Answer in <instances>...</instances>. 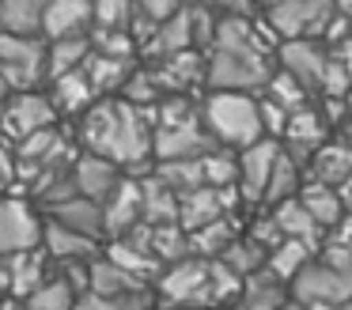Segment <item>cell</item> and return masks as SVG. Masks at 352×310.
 <instances>
[{
    "label": "cell",
    "mask_w": 352,
    "mask_h": 310,
    "mask_svg": "<svg viewBox=\"0 0 352 310\" xmlns=\"http://www.w3.org/2000/svg\"><path fill=\"white\" fill-rule=\"evenodd\" d=\"M23 310H76V291L65 280H50L23 302Z\"/></svg>",
    "instance_id": "obj_41"
},
{
    "label": "cell",
    "mask_w": 352,
    "mask_h": 310,
    "mask_svg": "<svg viewBox=\"0 0 352 310\" xmlns=\"http://www.w3.org/2000/svg\"><path fill=\"white\" fill-rule=\"evenodd\" d=\"M216 219H228V204H223V193L220 189H193V193L182 197L178 204V227L186 234L201 231V227L216 223Z\"/></svg>",
    "instance_id": "obj_18"
},
{
    "label": "cell",
    "mask_w": 352,
    "mask_h": 310,
    "mask_svg": "<svg viewBox=\"0 0 352 310\" xmlns=\"http://www.w3.org/2000/svg\"><path fill=\"white\" fill-rule=\"evenodd\" d=\"M46 4L38 0H0V34L8 38H42Z\"/></svg>",
    "instance_id": "obj_21"
},
{
    "label": "cell",
    "mask_w": 352,
    "mask_h": 310,
    "mask_svg": "<svg viewBox=\"0 0 352 310\" xmlns=\"http://www.w3.org/2000/svg\"><path fill=\"white\" fill-rule=\"evenodd\" d=\"M42 242H46V250H50V257H57L61 265H69V261H91L95 257V242L91 239H84V234H76V231H69V227H61V223H54L50 219V227L42 231Z\"/></svg>",
    "instance_id": "obj_31"
},
{
    "label": "cell",
    "mask_w": 352,
    "mask_h": 310,
    "mask_svg": "<svg viewBox=\"0 0 352 310\" xmlns=\"http://www.w3.org/2000/svg\"><path fill=\"white\" fill-rule=\"evenodd\" d=\"M76 310H118V302H110V299H99V295H80L76 299Z\"/></svg>",
    "instance_id": "obj_50"
},
{
    "label": "cell",
    "mask_w": 352,
    "mask_h": 310,
    "mask_svg": "<svg viewBox=\"0 0 352 310\" xmlns=\"http://www.w3.org/2000/svg\"><path fill=\"white\" fill-rule=\"evenodd\" d=\"M137 291H144V284L133 280L129 272H122L118 265H110L107 257H95L91 261V295L110 299V302H122V299H129V295H137Z\"/></svg>",
    "instance_id": "obj_24"
},
{
    "label": "cell",
    "mask_w": 352,
    "mask_h": 310,
    "mask_svg": "<svg viewBox=\"0 0 352 310\" xmlns=\"http://www.w3.org/2000/svg\"><path fill=\"white\" fill-rule=\"evenodd\" d=\"M280 144L276 140H258L254 148H246L239 155V193H243L246 204H258L265 201V189H269V178L276 170V159H280Z\"/></svg>",
    "instance_id": "obj_9"
},
{
    "label": "cell",
    "mask_w": 352,
    "mask_h": 310,
    "mask_svg": "<svg viewBox=\"0 0 352 310\" xmlns=\"http://www.w3.org/2000/svg\"><path fill=\"white\" fill-rule=\"evenodd\" d=\"M8 276H12V295H19V299H31L38 287H46V257L38 254V250H27V254H16L8 257Z\"/></svg>",
    "instance_id": "obj_26"
},
{
    "label": "cell",
    "mask_w": 352,
    "mask_h": 310,
    "mask_svg": "<svg viewBox=\"0 0 352 310\" xmlns=\"http://www.w3.org/2000/svg\"><path fill=\"white\" fill-rule=\"evenodd\" d=\"M91 27H95V4H87V0H54V4H46L42 34H46L50 42L84 38Z\"/></svg>",
    "instance_id": "obj_14"
},
{
    "label": "cell",
    "mask_w": 352,
    "mask_h": 310,
    "mask_svg": "<svg viewBox=\"0 0 352 310\" xmlns=\"http://www.w3.org/2000/svg\"><path fill=\"white\" fill-rule=\"evenodd\" d=\"M140 197H144V219L140 223H178V204H182V197L163 186L155 174L140 178Z\"/></svg>",
    "instance_id": "obj_27"
},
{
    "label": "cell",
    "mask_w": 352,
    "mask_h": 310,
    "mask_svg": "<svg viewBox=\"0 0 352 310\" xmlns=\"http://www.w3.org/2000/svg\"><path fill=\"white\" fill-rule=\"evenodd\" d=\"M0 133H4V129H0Z\"/></svg>",
    "instance_id": "obj_61"
},
{
    "label": "cell",
    "mask_w": 352,
    "mask_h": 310,
    "mask_svg": "<svg viewBox=\"0 0 352 310\" xmlns=\"http://www.w3.org/2000/svg\"><path fill=\"white\" fill-rule=\"evenodd\" d=\"M337 193H341V204H344V212H352V178L344 181V186L337 189Z\"/></svg>",
    "instance_id": "obj_52"
},
{
    "label": "cell",
    "mask_w": 352,
    "mask_h": 310,
    "mask_svg": "<svg viewBox=\"0 0 352 310\" xmlns=\"http://www.w3.org/2000/svg\"><path fill=\"white\" fill-rule=\"evenodd\" d=\"M140 219H144L140 181L122 178V186L110 193V204H102V227H107V234H114V242H118V239H125Z\"/></svg>",
    "instance_id": "obj_13"
},
{
    "label": "cell",
    "mask_w": 352,
    "mask_h": 310,
    "mask_svg": "<svg viewBox=\"0 0 352 310\" xmlns=\"http://www.w3.org/2000/svg\"><path fill=\"white\" fill-rule=\"evenodd\" d=\"M95 53L91 38H61V42H50V53H46V76L57 80V76H69V72H80L87 65V57Z\"/></svg>",
    "instance_id": "obj_28"
},
{
    "label": "cell",
    "mask_w": 352,
    "mask_h": 310,
    "mask_svg": "<svg viewBox=\"0 0 352 310\" xmlns=\"http://www.w3.org/2000/svg\"><path fill=\"white\" fill-rule=\"evenodd\" d=\"M288 302L292 299H288L284 280H276L269 269H261L250 280H243V295H239V307L243 310H284Z\"/></svg>",
    "instance_id": "obj_22"
},
{
    "label": "cell",
    "mask_w": 352,
    "mask_h": 310,
    "mask_svg": "<svg viewBox=\"0 0 352 310\" xmlns=\"http://www.w3.org/2000/svg\"><path fill=\"white\" fill-rule=\"evenodd\" d=\"M265 98H273V102L284 106L288 113L307 110V87L296 83L288 72H273V80H269V87H265Z\"/></svg>",
    "instance_id": "obj_40"
},
{
    "label": "cell",
    "mask_w": 352,
    "mask_h": 310,
    "mask_svg": "<svg viewBox=\"0 0 352 310\" xmlns=\"http://www.w3.org/2000/svg\"><path fill=\"white\" fill-rule=\"evenodd\" d=\"M107 261L110 265H118L122 272H129L133 280H160L163 276V265L155 261L152 254H144V250L137 246V242H129V239H118V242H110V254H107Z\"/></svg>",
    "instance_id": "obj_29"
},
{
    "label": "cell",
    "mask_w": 352,
    "mask_h": 310,
    "mask_svg": "<svg viewBox=\"0 0 352 310\" xmlns=\"http://www.w3.org/2000/svg\"><path fill=\"white\" fill-rule=\"evenodd\" d=\"M4 95H8V83H4V76H0V102H4Z\"/></svg>",
    "instance_id": "obj_56"
},
{
    "label": "cell",
    "mask_w": 352,
    "mask_h": 310,
    "mask_svg": "<svg viewBox=\"0 0 352 310\" xmlns=\"http://www.w3.org/2000/svg\"><path fill=\"white\" fill-rule=\"evenodd\" d=\"M276 223H280V231H284V239H296V242H307V246L314 250V254H322V227L311 219V212L299 204V197H292V201H284V204H276Z\"/></svg>",
    "instance_id": "obj_25"
},
{
    "label": "cell",
    "mask_w": 352,
    "mask_h": 310,
    "mask_svg": "<svg viewBox=\"0 0 352 310\" xmlns=\"http://www.w3.org/2000/svg\"><path fill=\"white\" fill-rule=\"evenodd\" d=\"M344 144L352 148V121H344Z\"/></svg>",
    "instance_id": "obj_55"
},
{
    "label": "cell",
    "mask_w": 352,
    "mask_h": 310,
    "mask_svg": "<svg viewBox=\"0 0 352 310\" xmlns=\"http://www.w3.org/2000/svg\"><path fill=\"white\" fill-rule=\"evenodd\" d=\"M329 246H341V250H352V216H344L341 223L333 227V234H329Z\"/></svg>",
    "instance_id": "obj_48"
},
{
    "label": "cell",
    "mask_w": 352,
    "mask_h": 310,
    "mask_svg": "<svg viewBox=\"0 0 352 310\" xmlns=\"http://www.w3.org/2000/svg\"><path fill=\"white\" fill-rule=\"evenodd\" d=\"M72 186H76V197H87V201H107L118 186H122V174L110 159L102 155H80L72 163Z\"/></svg>",
    "instance_id": "obj_15"
},
{
    "label": "cell",
    "mask_w": 352,
    "mask_h": 310,
    "mask_svg": "<svg viewBox=\"0 0 352 310\" xmlns=\"http://www.w3.org/2000/svg\"><path fill=\"white\" fill-rule=\"evenodd\" d=\"M299 204L311 212V219L318 227H329L333 231L337 223L344 219V204H341V193L333 186H318V181H307L303 193H299Z\"/></svg>",
    "instance_id": "obj_30"
},
{
    "label": "cell",
    "mask_w": 352,
    "mask_h": 310,
    "mask_svg": "<svg viewBox=\"0 0 352 310\" xmlns=\"http://www.w3.org/2000/svg\"><path fill=\"white\" fill-rule=\"evenodd\" d=\"M152 174L167 189H175L178 197L193 193V189H205V166H201V159H190V163H160Z\"/></svg>",
    "instance_id": "obj_35"
},
{
    "label": "cell",
    "mask_w": 352,
    "mask_h": 310,
    "mask_svg": "<svg viewBox=\"0 0 352 310\" xmlns=\"http://www.w3.org/2000/svg\"><path fill=\"white\" fill-rule=\"evenodd\" d=\"M50 216H54V223L69 227V231L84 234V239H99L107 227H102V204L87 201V197H72V201H61L50 208Z\"/></svg>",
    "instance_id": "obj_20"
},
{
    "label": "cell",
    "mask_w": 352,
    "mask_h": 310,
    "mask_svg": "<svg viewBox=\"0 0 352 310\" xmlns=\"http://www.w3.org/2000/svg\"><path fill=\"white\" fill-rule=\"evenodd\" d=\"M178 310H197V307H178Z\"/></svg>",
    "instance_id": "obj_59"
},
{
    "label": "cell",
    "mask_w": 352,
    "mask_h": 310,
    "mask_svg": "<svg viewBox=\"0 0 352 310\" xmlns=\"http://www.w3.org/2000/svg\"><path fill=\"white\" fill-rule=\"evenodd\" d=\"M54 102H50L46 95H38V91H27V95H16L8 106H4V113H0V129H4V136H12V140L23 144L27 136L42 133V129H54Z\"/></svg>",
    "instance_id": "obj_8"
},
{
    "label": "cell",
    "mask_w": 352,
    "mask_h": 310,
    "mask_svg": "<svg viewBox=\"0 0 352 310\" xmlns=\"http://www.w3.org/2000/svg\"><path fill=\"white\" fill-rule=\"evenodd\" d=\"M193 45V15H190V8H182V12L175 15L170 23H163L160 30H155V38L144 45V57H152L155 65L160 60H167V57H178V53H186Z\"/></svg>",
    "instance_id": "obj_19"
},
{
    "label": "cell",
    "mask_w": 352,
    "mask_h": 310,
    "mask_svg": "<svg viewBox=\"0 0 352 310\" xmlns=\"http://www.w3.org/2000/svg\"><path fill=\"white\" fill-rule=\"evenodd\" d=\"M246 239L258 242L265 254H273V250L284 242V231H280V223H276V216H261V219H254V227H250V234H246Z\"/></svg>",
    "instance_id": "obj_43"
},
{
    "label": "cell",
    "mask_w": 352,
    "mask_h": 310,
    "mask_svg": "<svg viewBox=\"0 0 352 310\" xmlns=\"http://www.w3.org/2000/svg\"><path fill=\"white\" fill-rule=\"evenodd\" d=\"M125 102L137 106V110H152V106L163 102V87L155 83V72L152 68H137V72L129 76V83L122 87Z\"/></svg>",
    "instance_id": "obj_39"
},
{
    "label": "cell",
    "mask_w": 352,
    "mask_h": 310,
    "mask_svg": "<svg viewBox=\"0 0 352 310\" xmlns=\"http://www.w3.org/2000/svg\"><path fill=\"white\" fill-rule=\"evenodd\" d=\"M12 287V276H8V257H0V291Z\"/></svg>",
    "instance_id": "obj_53"
},
{
    "label": "cell",
    "mask_w": 352,
    "mask_h": 310,
    "mask_svg": "<svg viewBox=\"0 0 352 310\" xmlns=\"http://www.w3.org/2000/svg\"><path fill=\"white\" fill-rule=\"evenodd\" d=\"M201 125L208 129L220 148H254L258 140H265L261 129V110L258 98L250 95H235V91H212L201 106Z\"/></svg>",
    "instance_id": "obj_2"
},
{
    "label": "cell",
    "mask_w": 352,
    "mask_h": 310,
    "mask_svg": "<svg viewBox=\"0 0 352 310\" xmlns=\"http://www.w3.org/2000/svg\"><path fill=\"white\" fill-rule=\"evenodd\" d=\"M80 136L87 144V155H102L114 166H137L152 155L155 106L137 110L125 98H102L84 113Z\"/></svg>",
    "instance_id": "obj_1"
},
{
    "label": "cell",
    "mask_w": 352,
    "mask_h": 310,
    "mask_svg": "<svg viewBox=\"0 0 352 310\" xmlns=\"http://www.w3.org/2000/svg\"><path fill=\"white\" fill-rule=\"evenodd\" d=\"M220 261L228 265V269L235 272L239 280H250L254 272H261V269H265L269 254L258 246V242H250V239H235V242L228 246V254L220 257Z\"/></svg>",
    "instance_id": "obj_36"
},
{
    "label": "cell",
    "mask_w": 352,
    "mask_h": 310,
    "mask_svg": "<svg viewBox=\"0 0 352 310\" xmlns=\"http://www.w3.org/2000/svg\"><path fill=\"white\" fill-rule=\"evenodd\" d=\"M349 91H352V76L344 72L341 65H333V60H329L326 76H322L318 95H322V98H349Z\"/></svg>",
    "instance_id": "obj_45"
},
{
    "label": "cell",
    "mask_w": 352,
    "mask_h": 310,
    "mask_svg": "<svg viewBox=\"0 0 352 310\" xmlns=\"http://www.w3.org/2000/svg\"><path fill=\"white\" fill-rule=\"evenodd\" d=\"M84 72H87V80H91L95 95H102V91H122L137 68H133V60H118V57L91 53V57H87V65H84Z\"/></svg>",
    "instance_id": "obj_33"
},
{
    "label": "cell",
    "mask_w": 352,
    "mask_h": 310,
    "mask_svg": "<svg viewBox=\"0 0 352 310\" xmlns=\"http://www.w3.org/2000/svg\"><path fill=\"white\" fill-rule=\"evenodd\" d=\"M46 53L50 45L42 38H8L0 34V76L19 95L34 91L46 80Z\"/></svg>",
    "instance_id": "obj_5"
},
{
    "label": "cell",
    "mask_w": 352,
    "mask_h": 310,
    "mask_svg": "<svg viewBox=\"0 0 352 310\" xmlns=\"http://www.w3.org/2000/svg\"><path fill=\"white\" fill-rule=\"evenodd\" d=\"M155 72V83L163 87V98L167 95H186V91H193L197 83H205V60H201V53H178V57H167L160 60V65H152Z\"/></svg>",
    "instance_id": "obj_16"
},
{
    "label": "cell",
    "mask_w": 352,
    "mask_h": 310,
    "mask_svg": "<svg viewBox=\"0 0 352 310\" xmlns=\"http://www.w3.org/2000/svg\"><path fill=\"white\" fill-rule=\"evenodd\" d=\"M292 299L307 310H344L352 302V272H341L333 265L314 257L296 280H292Z\"/></svg>",
    "instance_id": "obj_4"
},
{
    "label": "cell",
    "mask_w": 352,
    "mask_h": 310,
    "mask_svg": "<svg viewBox=\"0 0 352 310\" xmlns=\"http://www.w3.org/2000/svg\"><path fill=\"white\" fill-rule=\"evenodd\" d=\"M344 310H352V302H349V307H344Z\"/></svg>",
    "instance_id": "obj_60"
},
{
    "label": "cell",
    "mask_w": 352,
    "mask_h": 310,
    "mask_svg": "<svg viewBox=\"0 0 352 310\" xmlns=\"http://www.w3.org/2000/svg\"><path fill=\"white\" fill-rule=\"evenodd\" d=\"M231 242H235V219L228 216V219H216V223L193 231L190 234V254L201 257V261H220Z\"/></svg>",
    "instance_id": "obj_32"
},
{
    "label": "cell",
    "mask_w": 352,
    "mask_h": 310,
    "mask_svg": "<svg viewBox=\"0 0 352 310\" xmlns=\"http://www.w3.org/2000/svg\"><path fill=\"white\" fill-rule=\"evenodd\" d=\"M337 12H341L344 19H349V27H352V4H341V8H337Z\"/></svg>",
    "instance_id": "obj_54"
},
{
    "label": "cell",
    "mask_w": 352,
    "mask_h": 310,
    "mask_svg": "<svg viewBox=\"0 0 352 310\" xmlns=\"http://www.w3.org/2000/svg\"><path fill=\"white\" fill-rule=\"evenodd\" d=\"M314 261V250L307 246V242H296V239H284L280 246L273 250V254H269V261H265V269L273 272L276 280H296L299 272L307 269V265Z\"/></svg>",
    "instance_id": "obj_34"
},
{
    "label": "cell",
    "mask_w": 352,
    "mask_h": 310,
    "mask_svg": "<svg viewBox=\"0 0 352 310\" xmlns=\"http://www.w3.org/2000/svg\"><path fill=\"white\" fill-rule=\"evenodd\" d=\"M307 174H311L307 181H318V186L341 189L344 181L352 178V148H349L344 140H326L318 151H314Z\"/></svg>",
    "instance_id": "obj_17"
},
{
    "label": "cell",
    "mask_w": 352,
    "mask_h": 310,
    "mask_svg": "<svg viewBox=\"0 0 352 310\" xmlns=\"http://www.w3.org/2000/svg\"><path fill=\"white\" fill-rule=\"evenodd\" d=\"M337 8L318 0H292V4H269L261 23L276 34V42H322L326 27L333 23Z\"/></svg>",
    "instance_id": "obj_3"
},
{
    "label": "cell",
    "mask_w": 352,
    "mask_h": 310,
    "mask_svg": "<svg viewBox=\"0 0 352 310\" xmlns=\"http://www.w3.org/2000/svg\"><path fill=\"white\" fill-rule=\"evenodd\" d=\"M258 110H261V129H265V136H269V140L284 136V129H288V118H292V113L284 110V106H276L273 98H261V102H258Z\"/></svg>",
    "instance_id": "obj_44"
},
{
    "label": "cell",
    "mask_w": 352,
    "mask_h": 310,
    "mask_svg": "<svg viewBox=\"0 0 352 310\" xmlns=\"http://www.w3.org/2000/svg\"><path fill=\"white\" fill-rule=\"evenodd\" d=\"M12 181H16V159H12V151L0 144V189H8Z\"/></svg>",
    "instance_id": "obj_47"
},
{
    "label": "cell",
    "mask_w": 352,
    "mask_h": 310,
    "mask_svg": "<svg viewBox=\"0 0 352 310\" xmlns=\"http://www.w3.org/2000/svg\"><path fill=\"white\" fill-rule=\"evenodd\" d=\"M129 242H137L144 254H152L160 265H178L186 261L190 254V234L182 231L178 223H137L129 234Z\"/></svg>",
    "instance_id": "obj_11"
},
{
    "label": "cell",
    "mask_w": 352,
    "mask_h": 310,
    "mask_svg": "<svg viewBox=\"0 0 352 310\" xmlns=\"http://www.w3.org/2000/svg\"><path fill=\"white\" fill-rule=\"evenodd\" d=\"M129 23H133V4H122V0H99L95 4L91 30H129Z\"/></svg>",
    "instance_id": "obj_42"
},
{
    "label": "cell",
    "mask_w": 352,
    "mask_h": 310,
    "mask_svg": "<svg viewBox=\"0 0 352 310\" xmlns=\"http://www.w3.org/2000/svg\"><path fill=\"white\" fill-rule=\"evenodd\" d=\"M160 295L167 299L170 310H178V307L208 310V261H201V257H186V261L163 269Z\"/></svg>",
    "instance_id": "obj_6"
},
{
    "label": "cell",
    "mask_w": 352,
    "mask_h": 310,
    "mask_svg": "<svg viewBox=\"0 0 352 310\" xmlns=\"http://www.w3.org/2000/svg\"><path fill=\"white\" fill-rule=\"evenodd\" d=\"M344 102H349V121H352V91H349V98H344Z\"/></svg>",
    "instance_id": "obj_58"
},
{
    "label": "cell",
    "mask_w": 352,
    "mask_h": 310,
    "mask_svg": "<svg viewBox=\"0 0 352 310\" xmlns=\"http://www.w3.org/2000/svg\"><path fill=\"white\" fill-rule=\"evenodd\" d=\"M152 295L148 291H137V295H129V299H122L118 302V310H152Z\"/></svg>",
    "instance_id": "obj_51"
},
{
    "label": "cell",
    "mask_w": 352,
    "mask_h": 310,
    "mask_svg": "<svg viewBox=\"0 0 352 310\" xmlns=\"http://www.w3.org/2000/svg\"><path fill=\"white\" fill-rule=\"evenodd\" d=\"M42 231L46 227L38 223V216L31 212L27 201H19V197L0 201V257H16V254H27V250H38Z\"/></svg>",
    "instance_id": "obj_7"
},
{
    "label": "cell",
    "mask_w": 352,
    "mask_h": 310,
    "mask_svg": "<svg viewBox=\"0 0 352 310\" xmlns=\"http://www.w3.org/2000/svg\"><path fill=\"white\" fill-rule=\"evenodd\" d=\"M205 166V186L208 189H235L239 186V159L228 148H216L201 159Z\"/></svg>",
    "instance_id": "obj_38"
},
{
    "label": "cell",
    "mask_w": 352,
    "mask_h": 310,
    "mask_svg": "<svg viewBox=\"0 0 352 310\" xmlns=\"http://www.w3.org/2000/svg\"><path fill=\"white\" fill-rule=\"evenodd\" d=\"M220 144L208 136V129L201 121L182 129H160L152 140V155H160V163H190V159H205Z\"/></svg>",
    "instance_id": "obj_10"
},
{
    "label": "cell",
    "mask_w": 352,
    "mask_h": 310,
    "mask_svg": "<svg viewBox=\"0 0 352 310\" xmlns=\"http://www.w3.org/2000/svg\"><path fill=\"white\" fill-rule=\"evenodd\" d=\"M50 102H54V110L61 113H87L95 106V87L91 80H87V72L80 68V72H69V76H57L54 87H50Z\"/></svg>",
    "instance_id": "obj_23"
},
{
    "label": "cell",
    "mask_w": 352,
    "mask_h": 310,
    "mask_svg": "<svg viewBox=\"0 0 352 310\" xmlns=\"http://www.w3.org/2000/svg\"><path fill=\"white\" fill-rule=\"evenodd\" d=\"M322 121L326 125H341V121H349V102L344 98H322Z\"/></svg>",
    "instance_id": "obj_46"
},
{
    "label": "cell",
    "mask_w": 352,
    "mask_h": 310,
    "mask_svg": "<svg viewBox=\"0 0 352 310\" xmlns=\"http://www.w3.org/2000/svg\"><path fill=\"white\" fill-rule=\"evenodd\" d=\"M284 310H307V307H299V302H296V299H292V302H288V307H284Z\"/></svg>",
    "instance_id": "obj_57"
},
{
    "label": "cell",
    "mask_w": 352,
    "mask_h": 310,
    "mask_svg": "<svg viewBox=\"0 0 352 310\" xmlns=\"http://www.w3.org/2000/svg\"><path fill=\"white\" fill-rule=\"evenodd\" d=\"M329 60H333V65H341L344 72L352 76V38H349V42H341V45H333V49H329Z\"/></svg>",
    "instance_id": "obj_49"
},
{
    "label": "cell",
    "mask_w": 352,
    "mask_h": 310,
    "mask_svg": "<svg viewBox=\"0 0 352 310\" xmlns=\"http://www.w3.org/2000/svg\"><path fill=\"white\" fill-rule=\"evenodd\" d=\"M299 181H303V166H299L296 159L288 155V151H280V159H276V170H273L269 189H265V201H273V204L292 201V197H296V189H299Z\"/></svg>",
    "instance_id": "obj_37"
},
{
    "label": "cell",
    "mask_w": 352,
    "mask_h": 310,
    "mask_svg": "<svg viewBox=\"0 0 352 310\" xmlns=\"http://www.w3.org/2000/svg\"><path fill=\"white\" fill-rule=\"evenodd\" d=\"M276 57H280V72H288L307 91L322 87V76L329 68V49L322 42H284Z\"/></svg>",
    "instance_id": "obj_12"
}]
</instances>
